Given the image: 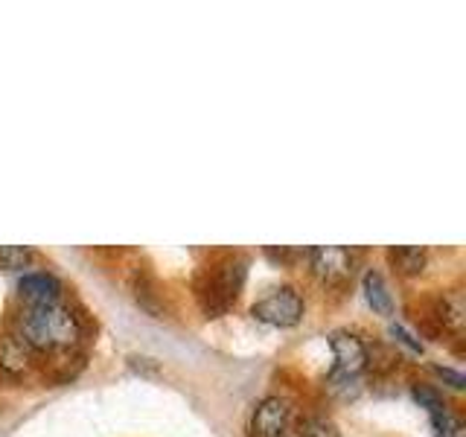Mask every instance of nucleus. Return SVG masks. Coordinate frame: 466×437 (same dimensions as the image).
Masks as SVG:
<instances>
[{"instance_id":"obj_15","label":"nucleus","mask_w":466,"mask_h":437,"mask_svg":"<svg viewBox=\"0 0 466 437\" xmlns=\"http://www.w3.org/2000/svg\"><path fill=\"white\" fill-rule=\"evenodd\" d=\"M33 259V251L21 245H0V269H24Z\"/></svg>"},{"instance_id":"obj_10","label":"nucleus","mask_w":466,"mask_h":437,"mask_svg":"<svg viewBox=\"0 0 466 437\" xmlns=\"http://www.w3.org/2000/svg\"><path fill=\"white\" fill-rule=\"evenodd\" d=\"M364 298H368L373 312H379V315H390L393 312V298H390V291H388V286H385L382 274H379V271L364 274Z\"/></svg>"},{"instance_id":"obj_11","label":"nucleus","mask_w":466,"mask_h":437,"mask_svg":"<svg viewBox=\"0 0 466 437\" xmlns=\"http://www.w3.org/2000/svg\"><path fill=\"white\" fill-rule=\"evenodd\" d=\"M0 364L12 373L26 371V344L21 341V335H12V339L4 341V347H0Z\"/></svg>"},{"instance_id":"obj_1","label":"nucleus","mask_w":466,"mask_h":437,"mask_svg":"<svg viewBox=\"0 0 466 437\" xmlns=\"http://www.w3.org/2000/svg\"><path fill=\"white\" fill-rule=\"evenodd\" d=\"M79 320L70 306L62 300L53 303H35L21 312V341L41 353L50 350H70L79 341Z\"/></svg>"},{"instance_id":"obj_8","label":"nucleus","mask_w":466,"mask_h":437,"mask_svg":"<svg viewBox=\"0 0 466 437\" xmlns=\"http://www.w3.org/2000/svg\"><path fill=\"white\" fill-rule=\"evenodd\" d=\"M437 318L449 332H463L466 327V298L463 291H446V295L437 300Z\"/></svg>"},{"instance_id":"obj_6","label":"nucleus","mask_w":466,"mask_h":437,"mask_svg":"<svg viewBox=\"0 0 466 437\" xmlns=\"http://www.w3.org/2000/svg\"><path fill=\"white\" fill-rule=\"evenodd\" d=\"M289 402L280 397H266L254 408V420H251V432L254 437H283L289 426Z\"/></svg>"},{"instance_id":"obj_16","label":"nucleus","mask_w":466,"mask_h":437,"mask_svg":"<svg viewBox=\"0 0 466 437\" xmlns=\"http://www.w3.org/2000/svg\"><path fill=\"white\" fill-rule=\"evenodd\" d=\"M390 335H393V339H397L402 347L411 350V353H422V341H420V339H414V335L408 332L402 324H390Z\"/></svg>"},{"instance_id":"obj_9","label":"nucleus","mask_w":466,"mask_h":437,"mask_svg":"<svg viewBox=\"0 0 466 437\" xmlns=\"http://www.w3.org/2000/svg\"><path fill=\"white\" fill-rule=\"evenodd\" d=\"M388 259H390V266L397 269L400 274L405 277H417L426 271V251L422 248H411V245H400V248H390L388 251Z\"/></svg>"},{"instance_id":"obj_13","label":"nucleus","mask_w":466,"mask_h":437,"mask_svg":"<svg viewBox=\"0 0 466 437\" xmlns=\"http://www.w3.org/2000/svg\"><path fill=\"white\" fill-rule=\"evenodd\" d=\"M414 400L420 402V408H426L429 414H441L446 412V402H443V393L431 388V385H414Z\"/></svg>"},{"instance_id":"obj_17","label":"nucleus","mask_w":466,"mask_h":437,"mask_svg":"<svg viewBox=\"0 0 466 437\" xmlns=\"http://www.w3.org/2000/svg\"><path fill=\"white\" fill-rule=\"evenodd\" d=\"M434 373L437 376H441V379H446V382L451 385V388H466V376L463 373H458V371H451V368H441V364H437V368H434Z\"/></svg>"},{"instance_id":"obj_7","label":"nucleus","mask_w":466,"mask_h":437,"mask_svg":"<svg viewBox=\"0 0 466 437\" xmlns=\"http://www.w3.org/2000/svg\"><path fill=\"white\" fill-rule=\"evenodd\" d=\"M21 295L29 300V306H35V303H53L58 300V295H62V283L56 280L53 274L47 271H29L21 277Z\"/></svg>"},{"instance_id":"obj_3","label":"nucleus","mask_w":466,"mask_h":437,"mask_svg":"<svg viewBox=\"0 0 466 437\" xmlns=\"http://www.w3.org/2000/svg\"><path fill=\"white\" fill-rule=\"evenodd\" d=\"M251 315L259 324H268V327H280V330L295 327L303 318V298L291 286H280V289H274L271 295L257 300Z\"/></svg>"},{"instance_id":"obj_4","label":"nucleus","mask_w":466,"mask_h":437,"mask_svg":"<svg viewBox=\"0 0 466 437\" xmlns=\"http://www.w3.org/2000/svg\"><path fill=\"white\" fill-rule=\"evenodd\" d=\"M329 347H332V356H335L332 373L359 379V373L368 368L370 356H368V347H364V341L359 339V335L339 330V332L329 335Z\"/></svg>"},{"instance_id":"obj_12","label":"nucleus","mask_w":466,"mask_h":437,"mask_svg":"<svg viewBox=\"0 0 466 437\" xmlns=\"http://www.w3.org/2000/svg\"><path fill=\"white\" fill-rule=\"evenodd\" d=\"M431 429L437 437H466V426L463 420L455 417L451 412H441V414H431Z\"/></svg>"},{"instance_id":"obj_5","label":"nucleus","mask_w":466,"mask_h":437,"mask_svg":"<svg viewBox=\"0 0 466 437\" xmlns=\"http://www.w3.org/2000/svg\"><path fill=\"white\" fill-rule=\"evenodd\" d=\"M309 262H312V271L320 277V280L332 283V286L344 283L350 277V271H353V254H350V248H341V245L312 248Z\"/></svg>"},{"instance_id":"obj_14","label":"nucleus","mask_w":466,"mask_h":437,"mask_svg":"<svg viewBox=\"0 0 466 437\" xmlns=\"http://www.w3.org/2000/svg\"><path fill=\"white\" fill-rule=\"evenodd\" d=\"M300 437H339V429L327 417H306L300 420Z\"/></svg>"},{"instance_id":"obj_2","label":"nucleus","mask_w":466,"mask_h":437,"mask_svg":"<svg viewBox=\"0 0 466 437\" xmlns=\"http://www.w3.org/2000/svg\"><path fill=\"white\" fill-rule=\"evenodd\" d=\"M242 277H245V262H225V266H216L204 274V280L198 283V300H201V310L208 312L210 318L222 315L230 310V303L237 300L239 295V286H242Z\"/></svg>"}]
</instances>
